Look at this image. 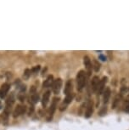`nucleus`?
<instances>
[{"label":"nucleus","mask_w":129,"mask_h":130,"mask_svg":"<svg viewBox=\"0 0 129 130\" xmlns=\"http://www.w3.org/2000/svg\"><path fill=\"white\" fill-rule=\"evenodd\" d=\"M87 77L86 73L84 71H80L77 75V89L79 91H82L86 84Z\"/></svg>","instance_id":"f257e3e1"},{"label":"nucleus","mask_w":129,"mask_h":130,"mask_svg":"<svg viewBox=\"0 0 129 130\" xmlns=\"http://www.w3.org/2000/svg\"><path fill=\"white\" fill-rule=\"evenodd\" d=\"M61 87H62V80L60 78H58V79L54 80V82H53L52 90L55 95H57V94L59 93V90H60Z\"/></svg>","instance_id":"f03ea898"},{"label":"nucleus","mask_w":129,"mask_h":130,"mask_svg":"<svg viewBox=\"0 0 129 130\" xmlns=\"http://www.w3.org/2000/svg\"><path fill=\"white\" fill-rule=\"evenodd\" d=\"M83 63H84V66H85L87 71H88V76H89L91 74V71H92V68H93V65H92V62H91L90 58L88 56L84 57L83 58Z\"/></svg>","instance_id":"7ed1b4c3"},{"label":"nucleus","mask_w":129,"mask_h":130,"mask_svg":"<svg viewBox=\"0 0 129 130\" xmlns=\"http://www.w3.org/2000/svg\"><path fill=\"white\" fill-rule=\"evenodd\" d=\"M106 82H107V77H104L100 80V81H99V86H98V89H97V92H98V94H99V95H101V94L103 93Z\"/></svg>","instance_id":"20e7f679"},{"label":"nucleus","mask_w":129,"mask_h":130,"mask_svg":"<svg viewBox=\"0 0 129 130\" xmlns=\"http://www.w3.org/2000/svg\"><path fill=\"white\" fill-rule=\"evenodd\" d=\"M10 84H8V83H4L2 85L1 89H0V97L1 98L5 97L9 90H10Z\"/></svg>","instance_id":"39448f33"},{"label":"nucleus","mask_w":129,"mask_h":130,"mask_svg":"<svg viewBox=\"0 0 129 130\" xmlns=\"http://www.w3.org/2000/svg\"><path fill=\"white\" fill-rule=\"evenodd\" d=\"M59 101V98H54V100L52 102V105L50 106V109H49V116H48V120H50V118H52L53 116V114H54L55 109H56V106H57V103Z\"/></svg>","instance_id":"423d86ee"},{"label":"nucleus","mask_w":129,"mask_h":130,"mask_svg":"<svg viewBox=\"0 0 129 130\" xmlns=\"http://www.w3.org/2000/svg\"><path fill=\"white\" fill-rule=\"evenodd\" d=\"M26 111V106H17L16 108L15 109L14 111V116L16 117V116H19L22 115L23 113H25Z\"/></svg>","instance_id":"0eeeda50"},{"label":"nucleus","mask_w":129,"mask_h":130,"mask_svg":"<svg viewBox=\"0 0 129 130\" xmlns=\"http://www.w3.org/2000/svg\"><path fill=\"white\" fill-rule=\"evenodd\" d=\"M50 91H47L44 93V95L43 96V99H42V105H43V106L45 108L47 106V105H48V101H49V98H50Z\"/></svg>","instance_id":"6e6552de"},{"label":"nucleus","mask_w":129,"mask_h":130,"mask_svg":"<svg viewBox=\"0 0 129 130\" xmlns=\"http://www.w3.org/2000/svg\"><path fill=\"white\" fill-rule=\"evenodd\" d=\"M72 89H73L72 82V80H69V81H67V82H66V87H64V95H69V94H72Z\"/></svg>","instance_id":"1a4fd4ad"},{"label":"nucleus","mask_w":129,"mask_h":130,"mask_svg":"<svg viewBox=\"0 0 129 130\" xmlns=\"http://www.w3.org/2000/svg\"><path fill=\"white\" fill-rule=\"evenodd\" d=\"M99 81H100V80H99V77H97V76H95V77H93L92 82H91V85H92V89H93V92L97 91V89H98V86H99Z\"/></svg>","instance_id":"9d476101"},{"label":"nucleus","mask_w":129,"mask_h":130,"mask_svg":"<svg viewBox=\"0 0 129 130\" xmlns=\"http://www.w3.org/2000/svg\"><path fill=\"white\" fill-rule=\"evenodd\" d=\"M53 82H54V77H53L52 75H49L43 83V88H48V87L52 86Z\"/></svg>","instance_id":"9b49d317"},{"label":"nucleus","mask_w":129,"mask_h":130,"mask_svg":"<svg viewBox=\"0 0 129 130\" xmlns=\"http://www.w3.org/2000/svg\"><path fill=\"white\" fill-rule=\"evenodd\" d=\"M93 103L91 102V101H89V102H88V106H87L86 113H85V117H87V118L90 117V116H92V114H93Z\"/></svg>","instance_id":"f8f14e48"},{"label":"nucleus","mask_w":129,"mask_h":130,"mask_svg":"<svg viewBox=\"0 0 129 130\" xmlns=\"http://www.w3.org/2000/svg\"><path fill=\"white\" fill-rule=\"evenodd\" d=\"M110 96V88H106L104 91V95H103V101L104 103H107L109 101V99Z\"/></svg>","instance_id":"ddd939ff"},{"label":"nucleus","mask_w":129,"mask_h":130,"mask_svg":"<svg viewBox=\"0 0 129 130\" xmlns=\"http://www.w3.org/2000/svg\"><path fill=\"white\" fill-rule=\"evenodd\" d=\"M73 98H74V94H73V93H72V94H69V95H66V99H64V104H66V105L70 104V103L72 101Z\"/></svg>","instance_id":"4468645a"},{"label":"nucleus","mask_w":129,"mask_h":130,"mask_svg":"<svg viewBox=\"0 0 129 130\" xmlns=\"http://www.w3.org/2000/svg\"><path fill=\"white\" fill-rule=\"evenodd\" d=\"M15 102V98H14V95H11V96H10L8 99H7V101H6V103H7V106L10 107L13 105V103Z\"/></svg>","instance_id":"2eb2a0df"},{"label":"nucleus","mask_w":129,"mask_h":130,"mask_svg":"<svg viewBox=\"0 0 129 130\" xmlns=\"http://www.w3.org/2000/svg\"><path fill=\"white\" fill-rule=\"evenodd\" d=\"M38 100H39V95H37V93L32 94V102L33 103V104H36V103L38 102Z\"/></svg>","instance_id":"dca6fc26"},{"label":"nucleus","mask_w":129,"mask_h":130,"mask_svg":"<svg viewBox=\"0 0 129 130\" xmlns=\"http://www.w3.org/2000/svg\"><path fill=\"white\" fill-rule=\"evenodd\" d=\"M31 72H32V71L29 70V69H26L25 71V73H24V78H26V79L29 78V77L31 76V74H32Z\"/></svg>","instance_id":"f3484780"},{"label":"nucleus","mask_w":129,"mask_h":130,"mask_svg":"<svg viewBox=\"0 0 129 130\" xmlns=\"http://www.w3.org/2000/svg\"><path fill=\"white\" fill-rule=\"evenodd\" d=\"M93 67H94L95 71H99V68H100V64H99L97 60H94V66H93Z\"/></svg>","instance_id":"a211bd4d"},{"label":"nucleus","mask_w":129,"mask_h":130,"mask_svg":"<svg viewBox=\"0 0 129 130\" xmlns=\"http://www.w3.org/2000/svg\"><path fill=\"white\" fill-rule=\"evenodd\" d=\"M106 111H107V108H106V106H103V108H102L101 111H99V115H100V116L104 115V114L106 113Z\"/></svg>","instance_id":"6ab92c4d"},{"label":"nucleus","mask_w":129,"mask_h":130,"mask_svg":"<svg viewBox=\"0 0 129 130\" xmlns=\"http://www.w3.org/2000/svg\"><path fill=\"white\" fill-rule=\"evenodd\" d=\"M119 100H120L119 96H117V97L115 99V101L113 103V108H115V106H117V104H118V102H119Z\"/></svg>","instance_id":"aec40b11"},{"label":"nucleus","mask_w":129,"mask_h":130,"mask_svg":"<svg viewBox=\"0 0 129 130\" xmlns=\"http://www.w3.org/2000/svg\"><path fill=\"white\" fill-rule=\"evenodd\" d=\"M39 70H40V66H37L33 67V68L32 69V72H33V73H37Z\"/></svg>","instance_id":"412c9836"},{"label":"nucleus","mask_w":129,"mask_h":130,"mask_svg":"<svg viewBox=\"0 0 129 130\" xmlns=\"http://www.w3.org/2000/svg\"><path fill=\"white\" fill-rule=\"evenodd\" d=\"M99 59H100L102 61H105V60H106V57L104 56L103 55H99Z\"/></svg>","instance_id":"4be33fe9"},{"label":"nucleus","mask_w":129,"mask_h":130,"mask_svg":"<svg viewBox=\"0 0 129 130\" xmlns=\"http://www.w3.org/2000/svg\"><path fill=\"white\" fill-rule=\"evenodd\" d=\"M126 111H129V102L127 103V105H126Z\"/></svg>","instance_id":"5701e85b"},{"label":"nucleus","mask_w":129,"mask_h":130,"mask_svg":"<svg viewBox=\"0 0 129 130\" xmlns=\"http://www.w3.org/2000/svg\"><path fill=\"white\" fill-rule=\"evenodd\" d=\"M2 107H3V105H2V102L0 101V110L2 109Z\"/></svg>","instance_id":"b1692460"}]
</instances>
